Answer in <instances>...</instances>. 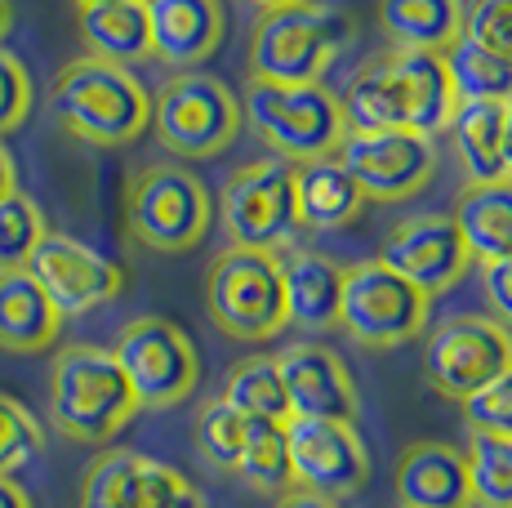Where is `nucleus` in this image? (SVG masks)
Returning <instances> with one entry per match:
<instances>
[{
    "mask_svg": "<svg viewBox=\"0 0 512 508\" xmlns=\"http://www.w3.org/2000/svg\"><path fill=\"white\" fill-rule=\"evenodd\" d=\"M352 36H357L352 18L334 5L303 0V5L263 9L250 36V81L317 85Z\"/></svg>",
    "mask_w": 512,
    "mask_h": 508,
    "instance_id": "7ed1b4c3",
    "label": "nucleus"
},
{
    "mask_svg": "<svg viewBox=\"0 0 512 508\" xmlns=\"http://www.w3.org/2000/svg\"><path fill=\"white\" fill-rule=\"evenodd\" d=\"M130 508H205V500H201V491H196V486L179 473V468L147 459Z\"/></svg>",
    "mask_w": 512,
    "mask_h": 508,
    "instance_id": "c9c22d12",
    "label": "nucleus"
},
{
    "mask_svg": "<svg viewBox=\"0 0 512 508\" xmlns=\"http://www.w3.org/2000/svg\"><path fill=\"white\" fill-rule=\"evenodd\" d=\"M0 508H36V504L14 477H0Z\"/></svg>",
    "mask_w": 512,
    "mask_h": 508,
    "instance_id": "a19ab883",
    "label": "nucleus"
},
{
    "mask_svg": "<svg viewBox=\"0 0 512 508\" xmlns=\"http://www.w3.org/2000/svg\"><path fill=\"white\" fill-rule=\"evenodd\" d=\"M116 366L130 379V393L139 410H170L192 397L201 379V357L183 326L170 317H134L116 335Z\"/></svg>",
    "mask_w": 512,
    "mask_h": 508,
    "instance_id": "1a4fd4ad",
    "label": "nucleus"
},
{
    "mask_svg": "<svg viewBox=\"0 0 512 508\" xmlns=\"http://www.w3.org/2000/svg\"><path fill=\"white\" fill-rule=\"evenodd\" d=\"M219 402H228L245 424H285L290 402H285L277 357H245L241 366H232Z\"/></svg>",
    "mask_w": 512,
    "mask_h": 508,
    "instance_id": "bb28decb",
    "label": "nucleus"
},
{
    "mask_svg": "<svg viewBox=\"0 0 512 508\" xmlns=\"http://www.w3.org/2000/svg\"><path fill=\"white\" fill-rule=\"evenodd\" d=\"M63 330V312L49 304L27 268L0 272V348L5 353H45Z\"/></svg>",
    "mask_w": 512,
    "mask_h": 508,
    "instance_id": "412c9836",
    "label": "nucleus"
},
{
    "mask_svg": "<svg viewBox=\"0 0 512 508\" xmlns=\"http://www.w3.org/2000/svg\"><path fill=\"white\" fill-rule=\"evenodd\" d=\"M512 366V330L495 317H446L423 339V379L432 393L464 402Z\"/></svg>",
    "mask_w": 512,
    "mask_h": 508,
    "instance_id": "9b49d317",
    "label": "nucleus"
},
{
    "mask_svg": "<svg viewBox=\"0 0 512 508\" xmlns=\"http://www.w3.org/2000/svg\"><path fill=\"white\" fill-rule=\"evenodd\" d=\"M81 23V41L90 58L130 67L152 58V32H147V9L143 0H112V5H81L76 9Z\"/></svg>",
    "mask_w": 512,
    "mask_h": 508,
    "instance_id": "393cba45",
    "label": "nucleus"
},
{
    "mask_svg": "<svg viewBox=\"0 0 512 508\" xmlns=\"http://www.w3.org/2000/svg\"><path fill=\"white\" fill-rule=\"evenodd\" d=\"M236 477L259 495H285L294 486L290 473V446H285V424H250L245 446L236 455Z\"/></svg>",
    "mask_w": 512,
    "mask_h": 508,
    "instance_id": "c85d7f7f",
    "label": "nucleus"
},
{
    "mask_svg": "<svg viewBox=\"0 0 512 508\" xmlns=\"http://www.w3.org/2000/svg\"><path fill=\"white\" fill-rule=\"evenodd\" d=\"M205 308L210 321L232 339L259 344L281 335L285 321V286H281V254L228 246L214 254L205 277Z\"/></svg>",
    "mask_w": 512,
    "mask_h": 508,
    "instance_id": "423d86ee",
    "label": "nucleus"
},
{
    "mask_svg": "<svg viewBox=\"0 0 512 508\" xmlns=\"http://www.w3.org/2000/svg\"><path fill=\"white\" fill-rule=\"evenodd\" d=\"M9 27H14V5H9V0H0V45H5Z\"/></svg>",
    "mask_w": 512,
    "mask_h": 508,
    "instance_id": "c03bdc74",
    "label": "nucleus"
},
{
    "mask_svg": "<svg viewBox=\"0 0 512 508\" xmlns=\"http://www.w3.org/2000/svg\"><path fill=\"white\" fill-rule=\"evenodd\" d=\"M139 415L130 379L116 366L112 348L72 344L54 357L49 370V419L63 437L103 446Z\"/></svg>",
    "mask_w": 512,
    "mask_h": 508,
    "instance_id": "f03ea898",
    "label": "nucleus"
},
{
    "mask_svg": "<svg viewBox=\"0 0 512 508\" xmlns=\"http://www.w3.org/2000/svg\"><path fill=\"white\" fill-rule=\"evenodd\" d=\"M259 9H285V5H303V0H254Z\"/></svg>",
    "mask_w": 512,
    "mask_h": 508,
    "instance_id": "a18cd8bd",
    "label": "nucleus"
},
{
    "mask_svg": "<svg viewBox=\"0 0 512 508\" xmlns=\"http://www.w3.org/2000/svg\"><path fill=\"white\" fill-rule=\"evenodd\" d=\"M446 72L459 103H512V58L486 50V45L459 36L446 54Z\"/></svg>",
    "mask_w": 512,
    "mask_h": 508,
    "instance_id": "cd10ccee",
    "label": "nucleus"
},
{
    "mask_svg": "<svg viewBox=\"0 0 512 508\" xmlns=\"http://www.w3.org/2000/svg\"><path fill=\"white\" fill-rule=\"evenodd\" d=\"M294 486L326 500H348L370 482V451L343 419H285Z\"/></svg>",
    "mask_w": 512,
    "mask_h": 508,
    "instance_id": "f8f14e48",
    "label": "nucleus"
},
{
    "mask_svg": "<svg viewBox=\"0 0 512 508\" xmlns=\"http://www.w3.org/2000/svg\"><path fill=\"white\" fill-rule=\"evenodd\" d=\"M147 455L134 451H107L90 464L81 482V508H130L134 491H139Z\"/></svg>",
    "mask_w": 512,
    "mask_h": 508,
    "instance_id": "7c9ffc66",
    "label": "nucleus"
},
{
    "mask_svg": "<svg viewBox=\"0 0 512 508\" xmlns=\"http://www.w3.org/2000/svg\"><path fill=\"white\" fill-rule=\"evenodd\" d=\"M290 419H343L352 424L357 415V384L352 370L343 366L330 348L321 344H294L277 357Z\"/></svg>",
    "mask_w": 512,
    "mask_h": 508,
    "instance_id": "dca6fc26",
    "label": "nucleus"
},
{
    "mask_svg": "<svg viewBox=\"0 0 512 508\" xmlns=\"http://www.w3.org/2000/svg\"><path fill=\"white\" fill-rule=\"evenodd\" d=\"M464 464H468L472 504L512 508V437H472Z\"/></svg>",
    "mask_w": 512,
    "mask_h": 508,
    "instance_id": "c756f323",
    "label": "nucleus"
},
{
    "mask_svg": "<svg viewBox=\"0 0 512 508\" xmlns=\"http://www.w3.org/2000/svg\"><path fill=\"white\" fill-rule=\"evenodd\" d=\"M450 148L468 183L508 179L504 174V103H459L450 121Z\"/></svg>",
    "mask_w": 512,
    "mask_h": 508,
    "instance_id": "a878e982",
    "label": "nucleus"
},
{
    "mask_svg": "<svg viewBox=\"0 0 512 508\" xmlns=\"http://www.w3.org/2000/svg\"><path fill=\"white\" fill-rule=\"evenodd\" d=\"M45 214L41 205L32 197H23V192H9L5 201H0V272L9 268H27V259H32L36 241L45 237Z\"/></svg>",
    "mask_w": 512,
    "mask_h": 508,
    "instance_id": "2f4dec72",
    "label": "nucleus"
},
{
    "mask_svg": "<svg viewBox=\"0 0 512 508\" xmlns=\"http://www.w3.org/2000/svg\"><path fill=\"white\" fill-rule=\"evenodd\" d=\"M379 263H388L397 277H406L428 299H437L441 290H450L464 277L472 259L450 214H415V219H401L383 237Z\"/></svg>",
    "mask_w": 512,
    "mask_h": 508,
    "instance_id": "2eb2a0df",
    "label": "nucleus"
},
{
    "mask_svg": "<svg viewBox=\"0 0 512 508\" xmlns=\"http://www.w3.org/2000/svg\"><path fill=\"white\" fill-rule=\"evenodd\" d=\"M294 201H299V223L312 232H339L366 210V197L339 165V156L294 165Z\"/></svg>",
    "mask_w": 512,
    "mask_h": 508,
    "instance_id": "5701e85b",
    "label": "nucleus"
},
{
    "mask_svg": "<svg viewBox=\"0 0 512 508\" xmlns=\"http://www.w3.org/2000/svg\"><path fill=\"white\" fill-rule=\"evenodd\" d=\"M81 5H112V0H76V9Z\"/></svg>",
    "mask_w": 512,
    "mask_h": 508,
    "instance_id": "49530a36",
    "label": "nucleus"
},
{
    "mask_svg": "<svg viewBox=\"0 0 512 508\" xmlns=\"http://www.w3.org/2000/svg\"><path fill=\"white\" fill-rule=\"evenodd\" d=\"M504 174L512 179V103L504 107Z\"/></svg>",
    "mask_w": 512,
    "mask_h": 508,
    "instance_id": "37998d69",
    "label": "nucleus"
},
{
    "mask_svg": "<svg viewBox=\"0 0 512 508\" xmlns=\"http://www.w3.org/2000/svg\"><path fill=\"white\" fill-rule=\"evenodd\" d=\"M152 58L170 67L205 63L223 41V0H143Z\"/></svg>",
    "mask_w": 512,
    "mask_h": 508,
    "instance_id": "a211bd4d",
    "label": "nucleus"
},
{
    "mask_svg": "<svg viewBox=\"0 0 512 508\" xmlns=\"http://www.w3.org/2000/svg\"><path fill=\"white\" fill-rule=\"evenodd\" d=\"M241 94L210 72H179L152 94V130L165 152L210 161L241 134Z\"/></svg>",
    "mask_w": 512,
    "mask_h": 508,
    "instance_id": "39448f33",
    "label": "nucleus"
},
{
    "mask_svg": "<svg viewBox=\"0 0 512 508\" xmlns=\"http://www.w3.org/2000/svg\"><path fill=\"white\" fill-rule=\"evenodd\" d=\"M9 192H18V170H14V156H9V148L0 143V201H5Z\"/></svg>",
    "mask_w": 512,
    "mask_h": 508,
    "instance_id": "79ce46f5",
    "label": "nucleus"
},
{
    "mask_svg": "<svg viewBox=\"0 0 512 508\" xmlns=\"http://www.w3.org/2000/svg\"><path fill=\"white\" fill-rule=\"evenodd\" d=\"M277 508H339V504L326 500V495L303 491V486H290V491L281 495V504H277Z\"/></svg>",
    "mask_w": 512,
    "mask_h": 508,
    "instance_id": "ea45409f",
    "label": "nucleus"
},
{
    "mask_svg": "<svg viewBox=\"0 0 512 508\" xmlns=\"http://www.w3.org/2000/svg\"><path fill=\"white\" fill-rule=\"evenodd\" d=\"M54 121L90 148H125L152 125V94L130 67L72 58L49 90Z\"/></svg>",
    "mask_w": 512,
    "mask_h": 508,
    "instance_id": "f257e3e1",
    "label": "nucleus"
},
{
    "mask_svg": "<svg viewBox=\"0 0 512 508\" xmlns=\"http://www.w3.org/2000/svg\"><path fill=\"white\" fill-rule=\"evenodd\" d=\"M241 121L272 148V156L290 165H308L334 156L348 139L339 112V94L326 85H272L250 81L241 94Z\"/></svg>",
    "mask_w": 512,
    "mask_h": 508,
    "instance_id": "20e7f679",
    "label": "nucleus"
},
{
    "mask_svg": "<svg viewBox=\"0 0 512 508\" xmlns=\"http://www.w3.org/2000/svg\"><path fill=\"white\" fill-rule=\"evenodd\" d=\"M455 228L472 263H495L512 254V179L468 183L455 201Z\"/></svg>",
    "mask_w": 512,
    "mask_h": 508,
    "instance_id": "4be33fe9",
    "label": "nucleus"
},
{
    "mask_svg": "<svg viewBox=\"0 0 512 508\" xmlns=\"http://www.w3.org/2000/svg\"><path fill=\"white\" fill-rule=\"evenodd\" d=\"M459 406H464L472 437H512V366L490 384H481L477 393H468Z\"/></svg>",
    "mask_w": 512,
    "mask_h": 508,
    "instance_id": "f704fd0d",
    "label": "nucleus"
},
{
    "mask_svg": "<svg viewBox=\"0 0 512 508\" xmlns=\"http://www.w3.org/2000/svg\"><path fill=\"white\" fill-rule=\"evenodd\" d=\"M45 433L36 424V415L18 397L0 393V477H14L18 468H27L41 451Z\"/></svg>",
    "mask_w": 512,
    "mask_h": 508,
    "instance_id": "473e14b6",
    "label": "nucleus"
},
{
    "mask_svg": "<svg viewBox=\"0 0 512 508\" xmlns=\"http://www.w3.org/2000/svg\"><path fill=\"white\" fill-rule=\"evenodd\" d=\"M464 36L512 58V0H472V5H464Z\"/></svg>",
    "mask_w": 512,
    "mask_h": 508,
    "instance_id": "e433bc0d",
    "label": "nucleus"
},
{
    "mask_svg": "<svg viewBox=\"0 0 512 508\" xmlns=\"http://www.w3.org/2000/svg\"><path fill=\"white\" fill-rule=\"evenodd\" d=\"M32 112V76L14 54L0 45V139L27 121Z\"/></svg>",
    "mask_w": 512,
    "mask_h": 508,
    "instance_id": "4c0bfd02",
    "label": "nucleus"
},
{
    "mask_svg": "<svg viewBox=\"0 0 512 508\" xmlns=\"http://www.w3.org/2000/svg\"><path fill=\"white\" fill-rule=\"evenodd\" d=\"M383 63H388L392 90H397L401 130H415L423 139L446 134L459 112V94H455V85H450L446 58L423 54V50H392Z\"/></svg>",
    "mask_w": 512,
    "mask_h": 508,
    "instance_id": "f3484780",
    "label": "nucleus"
},
{
    "mask_svg": "<svg viewBox=\"0 0 512 508\" xmlns=\"http://www.w3.org/2000/svg\"><path fill=\"white\" fill-rule=\"evenodd\" d=\"M219 214L232 246L268 254L294 250V237L303 232L299 201H294V165L268 156V161H250L245 170H236L219 192Z\"/></svg>",
    "mask_w": 512,
    "mask_h": 508,
    "instance_id": "6e6552de",
    "label": "nucleus"
},
{
    "mask_svg": "<svg viewBox=\"0 0 512 508\" xmlns=\"http://www.w3.org/2000/svg\"><path fill=\"white\" fill-rule=\"evenodd\" d=\"M401 508H468V464L450 442H415L397 464Z\"/></svg>",
    "mask_w": 512,
    "mask_h": 508,
    "instance_id": "aec40b11",
    "label": "nucleus"
},
{
    "mask_svg": "<svg viewBox=\"0 0 512 508\" xmlns=\"http://www.w3.org/2000/svg\"><path fill=\"white\" fill-rule=\"evenodd\" d=\"M481 295L495 308V321H504L512 330V254L495 263H481Z\"/></svg>",
    "mask_w": 512,
    "mask_h": 508,
    "instance_id": "58836bf2",
    "label": "nucleus"
},
{
    "mask_svg": "<svg viewBox=\"0 0 512 508\" xmlns=\"http://www.w3.org/2000/svg\"><path fill=\"white\" fill-rule=\"evenodd\" d=\"M281 286H285V321L308 335L339 326L343 304V263L321 250H285L281 254Z\"/></svg>",
    "mask_w": 512,
    "mask_h": 508,
    "instance_id": "6ab92c4d",
    "label": "nucleus"
},
{
    "mask_svg": "<svg viewBox=\"0 0 512 508\" xmlns=\"http://www.w3.org/2000/svg\"><path fill=\"white\" fill-rule=\"evenodd\" d=\"M245 419L236 415L228 402H210L201 410V419H196V446H201V455L210 459L214 468H236V455H241L245 446Z\"/></svg>",
    "mask_w": 512,
    "mask_h": 508,
    "instance_id": "72a5a7b5",
    "label": "nucleus"
},
{
    "mask_svg": "<svg viewBox=\"0 0 512 508\" xmlns=\"http://www.w3.org/2000/svg\"><path fill=\"white\" fill-rule=\"evenodd\" d=\"M334 156L366 201H410L428 188L432 170H437V143L415 130L348 134Z\"/></svg>",
    "mask_w": 512,
    "mask_h": 508,
    "instance_id": "ddd939ff",
    "label": "nucleus"
},
{
    "mask_svg": "<svg viewBox=\"0 0 512 508\" xmlns=\"http://www.w3.org/2000/svg\"><path fill=\"white\" fill-rule=\"evenodd\" d=\"M379 27L397 50L446 54L464 36V0H379Z\"/></svg>",
    "mask_w": 512,
    "mask_h": 508,
    "instance_id": "b1692460",
    "label": "nucleus"
},
{
    "mask_svg": "<svg viewBox=\"0 0 512 508\" xmlns=\"http://www.w3.org/2000/svg\"><path fill=\"white\" fill-rule=\"evenodd\" d=\"M27 272L36 277V286L49 295L63 317H81V312H94L103 304H112L125 290V272L121 263H112L107 254H98L85 241L67 237V232H45L36 241L32 259H27Z\"/></svg>",
    "mask_w": 512,
    "mask_h": 508,
    "instance_id": "4468645a",
    "label": "nucleus"
},
{
    "mask_svg": "<svg viewBox=\"0 0 512 508\" xmlns=\"http://www.w3.org/2000/svg\"><path fill=\"white\" fill-rule=\"evenodd\" d=\"M432 299L379 259L343 268L339 326L366 348H401L423 335Z\"/></svg>",
    "mask_w": 512,
    "mask_h": 508,
    "instance_id": "9d476101",
    "label": "nucleus"
},
{
    "mask_svg": "<svg viewBox=\"0 0 512 508\" xmlns=\"http://www.w3.org/2000/svg\"><path fill=\"white\" fill-rule=\"evenodd\" d=\"M214 201L205 183L183 165H143L125 188V223L139 246L183 254L210 232Z\"/></svg>",
    "mask_w": 512,
    "mask_h": 508,
    "instance_id": "0eeeda50",
    "label": "nucleus"
}]
</instances>
